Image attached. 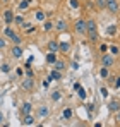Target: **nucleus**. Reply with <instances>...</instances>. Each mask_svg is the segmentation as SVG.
Here are the masks:
<instances>
[{
  "label": "nucleus",
  "mask_w": 120,
  "mask_h": 127,
  "mask_svg": "<svg viewBox=\"0 0 120 127\" xmlns=\"http://www.w3.org/2000/svg\"><path fill=\"white\" fill-rule=\"evenodd\" d=\"M113 64H115V57H113L112 53H106V52H105V53L101 55V65H103V67H108V69H110Z\"/></svg>",
  "instance_id": "f257e3e1"
},
{
  "label": "nucleus",
  "mask_w": 120,
  "mask_h": 127,
  "mask_svg": "<svg viewBox=\"0 0 120 127\" xmlns=\"http://www.w3.org/2000/svg\"><path fill=\"white\" fill-rule=\"evenodd\" d=\"M106 10L112 14L119 12V0H106Z\"/></svg>",
  "instance_id": "f03ea898"
},
{
  "label": "nucleus",
  "mask_w": 120,
  "mask_h": 127,
  "mask_svg": "<svg viewBox=\"0 0 120 127\" xmlns=\"http://www.w3.org/2000/svg\"><path fill=\"white\" fill-rule=\"evenodd\" d=\"M74 29H76V33H79V34H86V21H84V19H77L76 24H74Z\"/></svg>",
  "instance_id": "7ed1b4c3"
},
{
  "label": "nucleus",
  "mask_w": 120,
  "mask_h": 127,
  "mask_svg": "<svg viewBox=\"0 0 120 127\" xmlns=\"http://www.w3.org/2000/svg\"><path fill=\"white\" fill-rule=\"evenodd\" d=\"M21 86H22L24 91H33V88H34V79H33V77H26V79H22Z\"/></svg>",
  "instance_id": "20e7f679"
},
{
  "label": "nucleus",
  "mask_w": 120,
  "mask_h": 127,
  "mask_svg": "<svg viewBox=\"0 0 120 127\" xmlns=\"http://www.w3.org/2000/svg\"><path fill=\"white\" fill-rule=\"evenodd\" d=\"M10 53H12L14 59H21V57H22V46H21V45H14V46L10 48Z\"/></svg>",
  "instance_id": "39448f33"
},
{
  "label": "nucleus",
  "mask_w": 120,
  "mask_h": 127,
  "mask_svg": "<svg viewBox=\"0 0 120 127\" xmlns=\"http://www.w3.org/2000/svg\"><path fill=\"white\" fill-rule=\"evenodd\" d=\"M3 21H5V24H12L14 22V12L10 9L3 10Z\"/></svg>",
  "instance_id": "423d86ee"
},
{
  "label": "nucleus",
  "mask_w": 120,
  "mask_h": 127,
  "mask_svg": "<svg viewBox=\"0 0 120 127\" xmlns=\"http://www.w3.org/2000/svg\"><path fill=\"white\" fill-rule=\"evenodd\" d=\"M53 29H57L59 33H63V31H67V22L63 21V19H59V21L55 22V26H53Z\"/></svg>",
  "instance_id": "0eeeda50"
},
{
  "label": "nucleus",
  "mask_w": 120,
  "mask_h": 127,
  "mask_svg": "<svg viewBox=\"0 0 120 127\" xmlns=\"http://www.w3.org/2000/svg\"><path fill=\"white\" fill-rule=\"evenodd\" d=\"M22 124H24V126H34V124H36V119H34L31 113L22 115Z\"/></svg>",
  "instance_id": "6e6552de"
},
{
  "label": "nucleus",
  "mask_w": 120,
  "mask_h": 127,
  "mask_svg": "<svg viewBox=\"0 0 120 127\" xmlns=\"http://www.w3.org/2000/svg\"><path fill=\"white\" fill-rule=\"evenodd\" d=\"M21 113H22V115H28V113H33V105H31L29 101H26V103H22V106H21Z\"/></svg>",
  "instance_id": "1a4fd4ad"
},
{
  "label": "nucleus",
  "mask_w": 120,
  "mask_h": 127,
  "mask_svg": "<svg viewBox=\"0 0 120 127\" xmlns=\"http://www.w3.org/2000/svg\"><path fill=\"white\" fill-rule=\"evenodd\" d=\"M16 34H17V33H16V31H14V29H12L10 26H7V28L3 29V36H5V38H9V40H12V38H14Z\"/></svg>",
  "instance_id": "9d476101"
},
{
  "label": "nucleus",
  "mask_w": 120,
  "mask_h": 127,
  "mask_svg": "<svg viewBox=\"0 0 120 127\" xmlns=\"http://www.w3.org/2000/svg\"><path fill=\"white\" fill-rule=\"evenodd\" d=\"M48 52H52V53H57V52H59V41H55V40L48 41Z\"/></svg>",
  "instance_id": "9b49d317"
},
{
  "label": "nucleus",
  "mask_w": 120,
  "mask_h": 127,
  "mask_svg": "<svg viewBox=\"0 0 120 127\" xmlns=\"http://www.w3.org/2000/svg\"><path fill=\"white\" fill-rule=\"evenodd\" d=\"M98 28H96V22L93 21V19H89V21H86V33L88 31H96Z\"/></svg>",
  "instance_id": "f8f14e48"
},
{
  "label": "nucleus",
  "mask_w": 120,
  "mask_h": 127,
  "mask_svg": "<svg viewBox=\"0 0 120 127\" xmlns=\"http://www.w3.org/2000/svg\"><path fill=\"white\" fill-rule=\"evenodd\" d=\"M59 52H63V53L70 52V43H59Z\"/></svg>",
  "instance_id": "ddd939ff"
},
{
  "label": "nucleus",
  "mask_w": 120,
  "mask_h": 127,
  "mask_svg": "<svg viewBox=\"0 0 120 127\" xmlns=\"http://www.w3.org/2000/svg\"><path fill=\"white\" fill-rule=\"evenodd\" d=\"M86 34H88L89 41H98V29H96V31H88Z\"/></svg>",
  "instance_id": "4468645a"
},
{
  "label": "nucleus",
  "mask_w": 120,
  "mask_h": 127,
  "mask_svg": "<svg viewBox=\"0 0 120 127\" xmlns=\"http://www.w3.org/2000/svg\"><path fill=\"white\" fill-rule=\"evenodd\" d=\"M119 108H120V103H119V101H115V100L108 103V110H112V112H117Z\"/></svg>",
  "instance_id": "2eb2a0df"
},
{
  "label": "nucleus",
  "mask_w": 120,
  "mask_h": 127,
  "mask_svg": "<svg viewBox=\"0 0 120 127\" xmlns=\"http://www.w3.org/2000/svg\"><path fill=\"white\" fill-rule=\"evenodd\" d=\"M100 76L103 79H108L110 77V70H108V67H101L100 69Z\"/></svg>",
  "instance_id": "dca6fc26"
},
{
  "label": "nucleus",
  "mask_w": 120,
  "mask_h": 127,
  "mask_svg": "<svg viewBox=\"0 0 120 127\" xmlns=\"http://www.w3.org/2000/svg\"><path fill=\"white\" fill-rule=\"evenodd\" d=\"M60 77H62L60 70H57V69H53V70H52V74H50V79H55V81H59Z\"/></svg>",
  "instance_id": "f3484780"
},
{
  "label": "nucleus",
  "mask_w": 120,
  "mask_h": 127,
  "mask_svg": "<svg viewBox=\"0 0 120 127\" xmlns=\"http://www.w3.org/2000/svg\"><path fill=\"white\" fill-rule=\"evenodd\" d=\"M53 65H55L57 70H63V69H65V62H63V60H55Z\"/></svg>",
  "instance_id": "a211bd4d"
},
{
  "label": "nucleus",
  "mask_w": 120,
  "mask_h": 127,
  "mask_svg": "<svg viewBox=\"0 0 120 127\" xmlns=\"http://www.w3.org/2000/svg\"><path fill=\"white\" fill-rule=\"evenodd\" d=\"M55 60H57V55H55V53H52V52H48V53H46V62H48V64H53Z\"/></svg>",
  "instance_id": "6ab92c4d"
},
{
  "label": "nucleus",
  "mask_w": 120,
  "mask_h": 127,
  "mask_svg": "<svg viewBox=\"0 0 120 127\" xmlns=\"http://www.w3.org/2000/svg\"><path fill=\"white\" fill-rule=\"evenodd\" d=\"M108 50H110V53H112L113 57H115V55H119V53H120V48H119V46H115V45H112V46H108Z\"/></svg>",
  "instance_id": "aec40b11"
},
{
  "label": "nucleus",
  "mask_w": 120,
  "mask_h": 127,
  "mask_svg": "<svg viewBox=\"0 0 120 127\" xmlns=\"http://www.w3.org/2000/svg\"><path fill=\"white\" fill-rule=\"evenodd\" d=\"M28 7H29V0H21L19 2V10H24Z\"/></svg>",
  "instance_id": "412c9836"
},
{
  "label": "nucleus",
  "mask_w": 120,
  "mask_h": 127,
  "mask_svg": "<svg viewBox=\"0 0 120 127\" xmlns=\"http://www.w3.org/2000/svg\"><path fill=\"white\" fill-rule=\"evenodd\" d=\"M53 26H55L53 22H50V21H45V26H43V29H45V31H52V29H53Z\"/></svg>",
  "instance_id": "4be33fe9"
},
{
  "label": "nucleus",
  "mask_w": 120,
  "mask_h": 127,
  "mask_svg": "<svg viewBox=\"0 0 120 127\" xmlns=\"http://www.w3.org/2000/svg\"><path fill=\"white\" fill-rule=\"evenodd\" d=\"M96 5H98V9L105 10L106 9V0H96Z\"/></svg>",
  "instance_id": "5701e85b"
},
{
  "label": "nucleus",
  "mask_w": 120,
  "mask_h": 127,
  "mask_svg": "<svg viewBox=\"0 0 120 127\" xmlns=\"http://www.w3.org/2000/svg\"><path fill=\"white\" fill-rule=\"evenodd\" d=\"M36 21H45V12L43 10H36Z\"/></svg>",
  "instance_id": "b1692460"
},
{
  "label": "nucleus",
  "mask_w": 120,
  "mask_h": 127,
  "mask_svg": "<svg viewBox=\"0 0 120 127\" xmlns=\"http://www.w3.org/2000/svg\"><path fill=\"white\" fill-rule=\"evenodd\" d=\"M70 117H72V110H70V108H65V110H63V119L69 120Z\"/></svg>",
  "instance_id": "393cba45"
},
{
  "label": "nucleus",
  "mask_w": 120,
  "mask_h": 127,
  "mask_svg": "<svg viewBox=\"0 0 120 127\" xmlns=\"http://www.w3.org/2000/svg\"><path fill=\"white\" fill-rule=\"evenodd\" d=\"M10 41L14 43V45H21V43H22V38H21L19 34H16V36H14V38H12Z\"/></svg>",
  "instance_id": "a878e982"
},
{
  "label": "nucleus",
  "mask_w": 120,
  "mask_h": 127,
  "mask_svg": "<svg viewBox=\"0 0 120 127\" xmlns=\"http://www.w3.org/2000/svg\"><path fill=\"white\" fill-rule=\"evenodd\" d=\"M14 22H16V24H19V26H22V22H24L22 16H14Z\"/></svg>",
  "instance_id": "bb28decb"
},
{
  "label": "nucleus",
  "mask_w": 120,
  "mask_h": 127,
  "mask_svg": "<svg viewBox=\"0 0 120 127\" xmlns=\"http://www.w3.org/2000/svg\"><path fill=\"white\" fill-rule=\"evenodd\" d=\"M77 91H79V98H81V100H84V98H86V91H84L81 86L77 88Z\"/></svg>",
  "instance_id": "cd10ccee"
},
{
  "label": "nucleus",
  "mask_w": 120,
  "mask_h": 127,
  "mask_svg": "<svg viewBox=\"0 0 120 127\" xmlns=\"http://www.w3.org/2000/svg\"><path fill=\"white\" fill-rule=\"evenodd\" d=\"M38 113H40L41 117H45V115L48 113V108H46V106H41V108H40V112H38Z\"/></svg>",
  "instance_id": "c85d7f7f"
},
{
  "label": "nucleus",
  "mask_w": 120,
  "mask_h": 127,
  "mask_svg": "<svg viewBox=\"0 0 120 127\" xmlns=\"http://www.w3.org/2000/svg\"><path fill=\"white\" fill-rule=\"evenodd\" d=\"M115 31H117V26H115V24H112V26L108 28V34H115Z\"/></svg>",
  "instance_id": "c756f323"
},
{
  "label": "nucleus",
  "mask_w": 120,
  "mask_h": 127,
  "mask_svg": "<svg viewBox=\"0 0 120 127\" xmlns=\"http://www.w3.org/2000/svg\"><path fill=\"white\" fill-rule=\"evenodd\" d=\"M70 5H72L74 9H77V7L81 5V2H79V0H70Z\"/></svg>",
  "instance_id": "7c9ffc66"
},
{
  "label": "nucleus",
  "mask_w": 120,
  "mask_h": 127,
  "mask_svg": "<svg viewBox=\"0 0 120 127\" xmlns=\"http://www.w3.org/2000/svg\"><path fill=\"white\" fill-rule=\"evenodd\" d=\"M52 98H53L55 101H59V100H60V91H55V93L52 95Z\"/></svg>",
  "instance_id": "2f4dec72"
},
{
  "label": "nucleus",
  "mask_w": 120,
  "mask_h": 127,
  "mask_svg": "<svg viewBox=\"0 0 120 127\" xmlns=\"http://www.w3.org/2000/svg\"><path fill=\"white\" fill-rule=\"evenodd\" d=\"M0 69H2V72H9V70H10V67H9L7 64H3V65H2Z\"/></svg>",
  "instance_id": "473e14b6"
},
{
  "label": "nucleus",
  "mask_w": 120,
  "mask_h": 127,
  "mask_svg": "<svg viewBox=\"0 0 120 127\" xmlns=\"http://www.w3.org/2000/svg\"><path fill=\"white\" fill-rule=\"evenodd\" d=\"M101 96H103V98L108 96V89H106V88H101Z\"/></svg>",
  "instance_id": "72a5a7b5"
},
{
  "label": "nucleus",
  "mask_w": 120,
  "mask_h": 127,
  "mask_svg": "<svg viewBox=\"0 0 120 127\" xmlns=\"http://www.w3.org/2000/svg\"><path fill=\"white\" fill-rule=\"evenodd\" d=\"M115 122H117V124L120 126V108L117 110V115H115Z\"/></svg>",
  "instance_id": "f704fd0d"
},
{
  "label": "nucleus",
  "mask_w": 120,
  "mask_h": 127,
  "mask_svg": "<svg viewBox=\"0 0 120 127\" xmlns=\"http://www.w3.org/2000/svg\"><path fill=\"white\" fill-rule=\"evenodd\" d=\"M100 50L103 52V53H105V52H108V45H101V46H100Z\"/></svg>",
  "instance_id": "c9c22d12"
},
{
  "label": "nucleus",
  "mask_w": 120,
  "mask_h": 127,
  "mask_svg": "<svg viewBox=\"0 0 120 127\" xmlns=\"http://www.w3.org/2000/svg\"><path fill=\"white\" fill-rule=\"evenodd\" d=\"M3 48H5V40L0 38V50H3Z\"/></svg>",
  "instance_id": "e433bc0d"
},
{
  "label": "nucleus",
  "mask_w": 120,
  "mask_h": 127,
  "mask_svg": "<svg viewBox=\"0 0 120 127\" xmlns=\"http://www.w3.org/2000/svg\"><path fill=\"white\" fill-rule=\"evenodd\" d=\"M113 86H115V88H117V89H119V88H120V76H119V77H117V81H115V83H113Z\"/></svg>",
  "instance_id": "4c0bfd02"
},
{
  "label": "nucleus",
  "mask_w": 120,
  "mask_h": 127,
  "mask_svg": "<svg viewBox=\"0 0 120 127\" xmlns=\"http://www.w3.org/2000/svg\"><path fill=\"white\" fill-rule=\"evenodd\" d=\"M2 120H3V117H2V115H0V124H2Z\"/></svg>",
  "instance_id": "58836bf2"
},
{
  "label": "nucleus",
  "mask_w": 120,
  "mask_h": 127,
  "mask_svg": "<svg viewBox=\"0 0 120 127\" xmlns=\"http://www.w3.org/2000/svg\"><path fill=\"white\" fill-rule=\"evenodd\" d=\"M2 2H3V3H5V2H9V0H2Z\"/></svg>",
  "instance_id": "ea45409f"
}]
</instances>
